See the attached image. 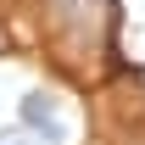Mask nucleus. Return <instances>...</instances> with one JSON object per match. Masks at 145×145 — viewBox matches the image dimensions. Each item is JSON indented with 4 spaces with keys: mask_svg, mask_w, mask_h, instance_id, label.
<instances>
[{
    "mask_svg": "<svg viewBox=\"0 0 145 145\" xmlns=\"http://www.w3.org/2000/svg\"><path fill=\"white\" fill-rule=\"evenodd\" d=\"M50 17L61 39H72V45H89V50L106 45V17H112L106 0H50Z\"/></svg>",
    "mask_w": 145,
    "mask_h": 145,
    "instance_id": "nucleus-1",
    "label": "nucleus"
},
{
    "mask_svg": "<svg viewBox=\"0 0 145 145\" xmlns=\"http://www.w3.org/2000/svg\"><path fill=\"white\" fill-rule=\"evenodd\" d=\"M0 145H22V140H11V134H0Z\"/></svg>",
    "mask_w": 145,
    "mask_h": 145,
    "instance_id": "nucleus-3",
    "label": "nucleus"
},
{
    "mask_svg": "<svg viewBox=\"0 0 145 145\" xmlns=\"http://www.w3.org/2000/svg\"><path fill=\"white\" fill-rule=\"evenodd\" d=\"M6 45H11V39H0V50H6Z\"/></svg>",
    "mask_w": 145,
    "mask_h": 145,
    "instance_id": "nucleus-4",
    "label": "nucleus"
},
{
    "mask_svg": "<svg viewBox=\"0 0 145 145\" xmlns=\"http://www.w3.org/2000/svg\"><path fill=\"white\" fill-rule=\"evenodd\" d=\"M22 123L34 128L39 140H50V145H61L67 140V123H61V106H56L45 89H34V95H22Z\"/></svg>",
    "mask_w": 145,
    "mask_h": 145,
    "instance_id": "nucleus-2",
    "label": "nucleus"
}]
</instances>
